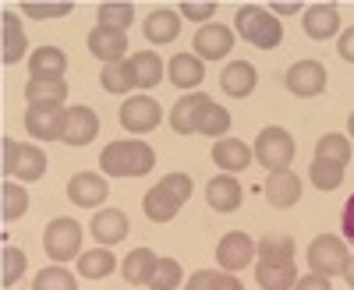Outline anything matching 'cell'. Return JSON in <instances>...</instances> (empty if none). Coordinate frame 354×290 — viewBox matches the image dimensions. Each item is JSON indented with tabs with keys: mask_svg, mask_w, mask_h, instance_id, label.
Segmentation results:
<instances>
[{
	"mask_svg": "<svg viewBox=\"0 0 354 290\" xmlns=\"http://www.w3.org/2000/svg\"><path fill=\"white\" fill-rule=\"evenodd\" d=\"M156 166V149L138 138L128 142H110L100 153V170L106 177H145Z\"/></svg>",
	"mask_w": 354,
	"mask_h": 290,
	"instance_id": "6da1fadb",
	"label": "cell"
},
{
	"mask_svg": "<svg viewBox=\"0 0 354 290\" xmlns=\"http://www.w3.org/2000/svg\"><path fill=\"white\" fill-rule=\"evenodd\" d=\"M234 28L241 32L245 43H252V46H259V50H277V46L283 43V25L277 21L273 11H266V8H259V4L238 8Z\"/></svg>",
	"mask_w": 354,
	"mask_h": 290,
	"instance_id": "7a4b0ae2",
	"label": "cell"
},
{
	"mask_svg": "<svg viewBox=\"0 0 354 290\" xmlns=\"http://www.w3.org/2000/svg\"><path fill=\"white\" fill-rule=\"evenodd\" d=\"M305 262H308V269H312L315 276H326V280L344 276V269L351 266L347 241L337 238V234H319V238L308 244V251H305Z\"/></svg>",
	"mask_w": 354,
	"mask_h": 290,
	"instance_id": "3957f363",
	"label": "cell"
},
{
	"mask_svg": "<svg viewBox=\"0 0 354 290\" xmlns=\"http://www.w3.org/2000/svg\"><path fill=\"white\" fill-rule=\"evenodd\" d=\"M294 135L287 131V128H277V124H270V128H262L259 131V138H255V145H252V153H255V163H262L270 173H277V170H290V163H294Z\"/></svg>",
	"mask_w": 354,
	"mask_h": 290,
	"instance_id": "277c9868",
	"label": "cell"
},
{
	"mask_svg": "<svg viewBox=\"0 0 354 290\" xmlns=\"http://www.w3.org/2000/svg\"><path fill=\"white\" fill-rule=\"evenodd\" d=\"M25 131L36 142H64L68 131V106L64 103H28Z\"/></svg>",
	"mask_w": 354,
	"mask_h": 290,
	"instance_id": "5b68a950",
	"label": "cell"
},
{
	"mask_svg": "<svg viewBox=\"0 0 354 290\" xmlns=\"http://www.w3.org/2000/svg\"><path fill=\"white\" fill-rule=\"evenodd\" d=\"M43 248L50 255V262H71L82 255V226L71 216H57L43 230Z\"/></svg>",
	"mask_w": 354,
	"mask_h": 290,
	"instance_id": "8992f818",
	"label": "cell"
},
{
	"mask_svg": "<svg viewBox=\"0 0 354 290\" xmlns=\"http://www.w3.org/2000/svg\"><path fill=\"white\" fill-rule=\"evenodd\" d=\"M46 173V153L36 145H21L15 138H4V177L18 181H39Z\"/></svg>",
	"mask_w": 354,
	"mask_h": 290,
	"instance_id": "52a82bcc",
	"label": "cell"
},
{
	"mask_svg": "<svg viewBox=\"0 0 354 290\" xmlns=\"http://www.w3.org/2000/svg\"><path fill=\"white\" fill-rule=\"evenodd\" d=\"M255 262V241L245 230H227L216 244V266L223 273H241L245 266Z\"/></svg>",
	"mask_w": 354,
	"mask_h": 290,
	"instance_id": "ba28073f",
	"label": "cell"
},
{
	"mask_svg": "<svg viewBox=\"0 0 354 290\" xmlns=\"http://www.w3.org/2000/svg\"><path fill=\"white\" fill-rule=\"evenodd\" d=\"M283 85H287L290 96L312 99V96H319L322 89H326V68H322L319 61H298V64L287 68Z\"/></svg>",
	"mask_w": 354,
	"mask_h": 290,
	"instance_id": "9c48e42d",
	"label": "cell"
},
{
	"mask_svg": "<svg viewBox=\"0 0 354 290\" xmlns=\"http://www.w3.org/2000/svg\"><path fill=\"white\" fill-rule=\"evenodd\" d=\"M234 36L227 25H202L198 32L192 36V43H195V57L198 61H227L230 57V50H234Z\"/></svg>",
	"mask_w": 354,
	"mask_h": 290,
	"instance_id": "30bf717a",
	"label": "cell"
},
{
	"mask_svg": "<svg viewBox=\"0 0 354 290\" xmlns=\"http://www.w3.org/2000/svg\"><path fill=\"white\" fill-rule=\"evenodd\" d=\"M163 121V110L153 96H128L121 103V124L135 135H145V131H153L156 124Z\"/></svg>",
	"mask_w": 354,
	"mask_h": 290,
	"instance_id": "8fae6325",
	"label": "cell"
},
{
	"mask_svg": "<svg viewBox=\"0 0 354 290\" xmlns=\"http://www.w3.org/2000/svg\"><path fill=\"white\" fill-rule=\"evenodd\" d=\"M106 195H110V181L100 177V173H93V170H82V173H75V177L68 181V198L75 202L78 209L103 206Z\"/></svg>",
	"mask_w": 354,
	"mask_h": 290,
	"instance_id": "7c38bea8",
	"label": "cell"
},
{
	"mask_svg": "<svg viewBox=\"0 0 354 290\" xmlns=\"http://www.w3.org/2000/svg\"><path fill=\"white\" fill-rule=\"evenodd\" d=\"M100 135V117L93 106H71L68 110V131H64V145L68 149H85L93 145Z\"/></svg>",
	"mask_w": 354,
	"mask_h": 290,
	"instance_id": "4fadbf2b",
	"label": "cell"
},
{
	"mask_svg": "<svg viewBox=\"0 0 354 290\" xmlns=\"http://www.w3.org/2000/svg\"><path fill=\"white\" fill-rule=\"evenodd\" d=\"M262 191H266V198H270V206L290 209V206H298V198H301V177L294 170H277V173L266 177Z\"/></svg>",
	"mask_w": 354,
	"mask_h": 290,
	"instance_id": "5bb4252c",
	"label": "cell"
},
{
	"mask_svg": "<svg viewBox=\"0 0 354 290\" xmlns=\"http://www.w3.org/2000/svg\"><path fill=\"white\" fill-rule=\"evenodd\" d=\"M259 85V71L255 64L248 61H230L223 71H220V89L230 96V99H248Z\"/></svg>",
	"mask_w": 354,
	"mask_h": 290,
	"instance_id": "9a60e30c",
	"label": "cell"
},
{
	"mask_svg": "<svg viewBox=\"0 0 354 290\" xmlns=\"http://www.w3.org/2000/svg\"><path fill=\"white\" fill-rule=\"evenodd\" d=\"M88 53L103 64H121L128 57V32H113V28H93L88 36Z\"/></svg>",
	"mask_w": 354,
	"mask_h": 290,
	"instance_id": "2e32d148",
	"label": "cell"
},
{
	"mask_svg": "<svg viewBox=\"0 0 354 290\" xmlns=\"http://www.w3.org/2000/svg\"><path fill=\"white\" fill-rule=\"evenodd\" d=\"M28 71H32V78L64 81V75H68V53L61 46H39V50L28 53Z\"/></svg>",
	"mask_w": 354,
	"mask_h": 290,
	"instance_id": "e0dca14e",
	"label": "cell"
},
{
	"mask_svg": "<svg viewBox=\"0 0 354 290\" xmlns=\"http://www.w3.org/2000/svg\"><path fill=\"white\" fill-rule=\"evenodd\" d=\"M167 78L174 81V89H198L202 78H205V64L198 61L195 53H174L170 61H167Z\"/></svg>",
	"mask_w": 354,
	"mask_h": 290,
	"instance_id": "ac0fdd59",
	"label": "cell"
},
{
	"mask_svg": "<svg viewBox=\"0 0 354 290\" xmlns=\"http://www.w3.org/2000/svg\"><path fill=\"white\" fill-rule=\"evenodd\" d=\"M301 25H305L308 39L322 43V39H330V36L340 32V11H337V4H312V8H305Z\"/></svg>",
	"mask_w": 354,
	"mask_h": 290,
	"instance_id": "d6986e66",
	"label": "cell"
},
{
	"mask_svg": "<svg viewBox=\"0 0 354 290\" xmlns=\"http://www.w3.org/2000/svg\"><path fill=\"white\" fill-rule=\"evenodd\" d=\"M241 198H245V191H241L238 177H230V173L209 177V184H205V202H209L216 213H234L241 206Z\"/></svg>",
	"mask_w": 354,
	"mask_h": 290,
	"instance_id": "ffe728a7",
	"label": "cell"
},
{
	"mask_svg": "<svg viewBox=\"0 0 354 290\" xmlns=\"http://www.w3.org/2000/svg\"><path fill=\"white\" fill-rule=\"evenodd\" d=\"M252 160H255L252 145H245L241 138H220L213 145V163L220 166V173H241Z\"/></svg>",
	"mask_w": 354,
	"mask_h": 290,
	"instance_id": "44dd1931",
	"label": "cell"
},
{
	"mask_svg": "<svg viewBox=\"0 0 354 290\" xmlns=\"http://www.w3.org/2000/svg\"><path fill=\"white\" fill-rule=\"evenodd\" d=\"M128 230H131V223H128V216H124L121 209H100V213L93 216V238H96L103 248L121 244V241L128 238Z\"/></svg>",
	"mask_w": 354,
	"mask_h": 290,
	"instance_id": "7402d4cb",
	"label": "cell"
},
{
	"mask_svg": "<svg viewBox=\"0 0 354 290\" xmlns=\"http://www.w3.org/2000/svg\"><path fill=\"white\" fill-rule=\"evenodd\" d=\"M142 32L149 43H174L177 36H181V14L170 11V8H156L149 18L142 21Z\"/></svg>",
	"mask_w": 354,
	"mask_h": 290,
	"instance_id": "603a6c76",
	"label": "cell"
},
{
	"mask_svg": "<svg viewBox=\"0 0 354 290\" xmlns=\"http://www.w3.org/2000/svg\"><path fill=\"white\" fill-rule=\"evenodd\" d=\"M205 103H209V96H205V93H188L185 99H177V103L170 106V128H174L177 135H195L198 113H202Z\"/></svg>",
	"mask_w": 354,
	"mask_h": 290,
	"instance_id": "cb8c5ba5",
	"label": "cell"
},
{
	"mask_svg": "<svg viewBox=\"0 0 354 290\" xmlns=\"http://www.w3.org/2000/svg\"><path fill=\"white\" fill-rule=\"evenodd\" d=\"M0 25H4V46H0V61L11 68V64H18L21 57H25L28 36H25L21 21L15 18V11H4V14H0Z\"/></svg>",
	"mask_w": 354,
	"mask_h": 290,
	"instance_id": "d4e9b609",
	"label": "cell"
},
{
	"mask_svg": "<svg viewBox=\"0 0 354 290\" xmlns=\"http://www.w3.org/2000/svg\"><path fill=\"white\" fill-rule=\"evenodd\" d=\"M255 258L262 266H287V262H294V238L290 234H266L255 244Z\"/></svg>",
	"mask_w": 354,
	"mask_h": 290,
	"instance_id": "484cf974",
	"label": "cell"
},
{
	"mask_svg": "<svg viewBox=\"0 0 354 290\" xmlns=\"http://www.w3.org/2000/svg\"><path fill=\"white\" fill-rule=\"evenodd\" d=\"M131 61V71H135V85L138 89H156V85L163 81V61H160V53H153V50H138V53H131L128 57Z\"/></svg>",
	"mask_w": 354,
	"mask_h": 290,
	"instance_id": "4316f807",
	"label": "cell"
},
{
	"mask_svg": "<svg viewBox=\"0 0 354 290\" xmlns=\"http://www.w3.org/2000/svg\"><path fill=\"white\" fill-rule=\"evenodd\" d=\"M142 209H145V216H149L153 223H170L177 213H181V202H177L170 191H163V188L156 184V188L145 191V198H142Z\"/></svg>",
	"mask_w": 354,
	"mask_h": 290,
	"instance_id": "83f0119b",
	"label": "cell"
},
{
	"mask_svg": "<svg viewBox=\"0 0 354 290\" xmlns=\"http://www.w3.org/2000/svg\"><path fill=\"white\" fill-rule=\"evenodd\" d=\"M117 266H121V262L113 258L110 248H93V251L78 255V276H85V280H106Z\"/></svg>",
	"mask_w": 354,
	"mask_h": 290,
	"instance_id": "f1b7e54d",
	"label": "cell"
},
{
	"mask_svg": "<svg viewBox=\"0 0 354 290\" xmlns=\"http://www.w3.org/2000/svg\"><path fill=\"white\" fill-rule=\"evenodd\" d=\"M156 262H160V258L149 248H135V251H128V258L121 262V273H124V280L131 287H145L149 276H153V269H156Z\"/></svg>",
	"mask_w": 354,
	"mask_h": 290,
	"instance_id": "f546056e",
	"label": "cell"
},
{
	"mask_svg": "<svg viewBox=\"0 0 354 290\" xmlns=\"http://www.w3.org/2000/svg\"><path fill=\"white\" fill-rule=\"evenodd\" d=\"M230 124H234V121H230V110L209 99V103L202 106V113H198V124H195V135H205V138H227Z\"/></svg>",
	"mask_w": 354,
	"mask_h": 290,
	"instance_id": "4dcf8cb0",
	"label": "cell"
},
{
	"mask_svg": "<svg viewBox=\"0 0 354 290\" xmlns=\"http://www.w3.org/2000/svg\"><path fill=\"white\" fill-rule=\"evenodd\" d=\"M135 21V8L124 0H110L96 8V28H113V32H128Z\"/></svg>",
	"mask_w": 354,
	"mask_h": 290,
	"instance_id": "1f68e13d",
	"label": "cell"
},
{
	"mask_svg": "<svg viewBox=\"0 0 354 290\" xmlns=\"http://www.w3.org/2000/svg\"><path fill=\"white\" fill-rule=\"evenodd\" d=\"M255 283L262 290H294V283H298V269H294V262H287V266H262V262H255Z\"/></svg>",
	"mask_w": 354,
	"mask_h": 290,
	"instance_id": "d6a6232c",
	"label": "cell"
},
{
	"mask_svg": "<svg viewBox=\"0 0 354 290\" xmlns=\"http://www.w3.org/2000/svg\"><path fill=\"white\" fill-rule=\"evenodd\" d=\"M100 81H103V89H106V93H113V96H124V93L138 89V85H135V71H131V61H121V64H103Z\"/></svg>",
	"mask_w": 354,
	"mask_h": 290,
	"instance_id": "836d02e7",
	"label": "cell"
},
{
	"mask_svg": "<svg viewBox=\"0 0 354 290\" xmlns=\"http://www.w3.org/2000/svg\"><path fill=\"white\" fill-rule=\"evenodd\" d=\"M25 99H28V103H64V99H68V81L28 78V81H25Z\"/></svg>",
	"mask_w": 354,
	"mask_h": 290,
	"instance_id": "e575fe53",
	"label": "cell"
},
{
	"mask_svg": "<svg viewBox=\"0 0 354 290\" xmlns=\"http://www.w3.org/2000/svg\"><path fill=\"white\" fill-rule=\"evenodd\" d=\"M315 156H319V160H330V163L347 166V163L354 160L351 138H347V135H322V138L315 142Z\"/></svg>",
	"mask_w": 354,
	"mask_h": 290,
	"instance_id": "d590c367",
	"label": "cell"
},
{
	"mask_svg": "<svg viewBox=\"0 0 354 290\" xmlns=\"http://www.w3.org/2000/svg\"><path fill=\"white\" fill-rule=\"evenodd\" d=\"M0 198H4V209H0V216H4V223H15L28 213V191L15 181H4L0 184Z\"/></svg>",
	"mask_w": 354,
	"mask_h": 290,
	"instance_id": "8d00e7d4",
	"label": "cell"
},
{
	"mask_svg": "<svg viewBox=\"0 0 354 290\" xmlns=\"http://www.w3.org/2000/svg\"><path fill=\"white\" fill-rule=\"evenodd\" d=\"M308 177H312V184H315L319 191H337V188L344 184V166L315 156L312 166H308Z\"/></svg>",
	"mask_w": 354,
	"mask_h": 290,
	"instance_id": "74e56055",
	"label": "cell"
},
{
	"mask_svg": "<svg viewBox=\"0 0 354 290\" xmlns=\"http://www.w3.org/2000/svg\"><path fill=\"white\" fill-rule=\"evenodd\" d=\"M181 280H185L181 262H177V258H160L145 287H149V290H177V287H181Z\"/></svg>",
	"mask_w": 354,
	"mask_h": 290,
	"instance_id": "f35d334b",
	"label": "cell"
},
{
	"mask_svg": "<svg viewBox=\"0 0 354 290\" xmlns=\"http://www.w3.org/2000/svg\"><path fill=\"white\" fill-rule=\"evenodd\" d=\"M32 290H78V280L64 266H46V269L36 273Z\"/></svg>",
	"mask_w": 354,
	"mask_h": 290,
	"instance_id": "ab89813d",
	"label": "cell"
},
{
	"mask_svg": "<svg viewBox=\"0 0 354 290\" xmlns=\"http://www.w3.org/2000/svg\"><path fill=\"white\" fill-rule=\"evenodd\" d=\"M0 258H4V273H0V283H4V290H11L21 276H25V251L21 248H15V244H4V255H0Z\"/></svg>",
	"mask_w": 354,
	"mask_h": 290,
	"instance_id": "60d3db41",
	"label": "cell"
},
{
	"mask_svg": "<svg viewBox=\"0 0 354 290\" xmlns=\"http://www.w3.org/2000/svg\"><path fill=\"white\" fill-rule=\"evenodd\" d=\"M28 18H36V21H46V18H68L75 11L71 0H57V4H32V0H25V4H18Z\"/></svg>",
	"mask_w": 354,
	"mask_h": 290,
	"instance_id": "b9f144b4",
	"label": "cell"
},
{
	"mask_svg": "<svg viewBox=\"0 0 354 290\" xmlns=\"http://www.w3.org/2000/svg\"><path fill=\"white\" fill-rule=\"evenodd\" d=\"M177 14H181L185 21L209 25V18L216 14V4H213V0H185V4H177Z\"/></svg>",
	"mask_w": 354,
	"mask_h": 290,
	"instance_id": "7bdbcfd3",
	"label": "cell"
},
{
	"mask_svg": "<svg viewBox=\"0 0 354 290\" xmlns=\"http://www.w3.org/2000/svg\"><path fill=\"white\" fill-rule=\"evenodd\" d=\"M160 188H163V191H170L177 202H181V206H185V202L192 198V191H195V184H192L188 173H167V177L160 181Z\"/></svg>",
	"mask_w": 354,
	"mask_h": 290,
	"instance_id": "ee69618b",
	"label": "cell"
},
{
	"mask_svg": "<svg viewBox=\"0 0 354 290\" xmlns=\"http://www.w3.org/2000/svg\"><path fill=\"white\" fill-rule=\"evenodd\" d=\"M337 53L344 57L347 64H354V25H351V28H344V32L337 36Z\"/></svg>",
	"mask_w": 354,
	"mask_h": 290,
	"instance_id": "f6af8a7d",
	"label": "cell"
},
{
	"mask_svg": "<svg viewBox=\"0 0 354 290\" xmlns=\"http://www.w3.org/2000/svg\"><path fill=\"white\" fill-rule=\"evenodd\" d=\"M340 230H344V241L354 244V195L344 202V216H340Z\"/></svg>",
	"mask_w": 354,
	"mask_h": 290,
	"instance_id": "bcb514c9",
	"label": "cell"
},
{
	"mask_svg": "<svg viewBox=\"0 0 354 290\" xmlns=\"http://www.w3.org/2000/svg\"><path fill=\"white\" fill-rule=\"evenodd\" d=\"M213 290H245V283L238 280V273L216 269V273H213Z\"/></svg>",
	"mask_w": 354,
	"mask_h": 290,
	"instance_id": "7dc6e473",
	"label": "cell"
},
{
	"mask_svg": "<svg viewBox=\"0 0 354 290\" xmlns=\"http://www.w3.org/2000/svg\"><path fill=\"white\" fill-rule=\"evenodd\" d=\"M185 290H213V269H198L188 276Z\"/></svg>",
	"mask_w": 354,
	"mask_h": 290,
	"instance_id": "c3c4849f",
	"label": "cell"
},
{
	"mask_svg": "<svg viewBox=\"0 0 354 290\" xmlns=\"http://www.w3.org/2000/svg\"><path fill=\"white\" fill-rule=\"evenodd\" d=\"M294 290H333V287H330V280H326V276H315V273H308V276H298Z\"/></svg>",
	"mask_w": 354,
	"mask_h": 290,
	"instance_id": "681fc988",
	"label": "cell"
},
{
	"mask_svg": "<svg viewBox=\"0 0 354 290\" xmlns=\"http://www.w3.org/2000/svg\"><path fill=\"white\" fill-rule=\"evenodd\" d=\"M298 0H277V4H270V11L273 14H298Z\"/></svg>",
	"mask_w": 354,
	"mask_h": 290,
	"instance_id": "f907efd6",
	"label": "cell"
},
{
	"mask_svg": "<svg viewBox=\"0 0 354 290\" xmlns=\"http://www.w3.org/2000/svg\"><path fill=\"white\" fill-rule=\"evenodd\" d=\"M344 280H347V287H351V290H354V258H351V266H347V269H344Z\"/></svg>",
	"mask_w": 354,
	"mask_h": 290,
	"instance_id": "816d5d0a",
	"label": "cell"
},
{
	"mask_svg": "<svg viewBox=\"0 0 354 290\" xmlns=\"http://www.w3.org/2000/svg\"><path fill=\"white\" fill-rule=\"evenodd\" d=\"M347 131H351V138H354V113H351V117H347Z\"/></svg>",
	"mask_w": 354,
	"mask_h": 290,
	"instance_id": "f5cc1de1",
	"label": "cell"
}]
</instances>
